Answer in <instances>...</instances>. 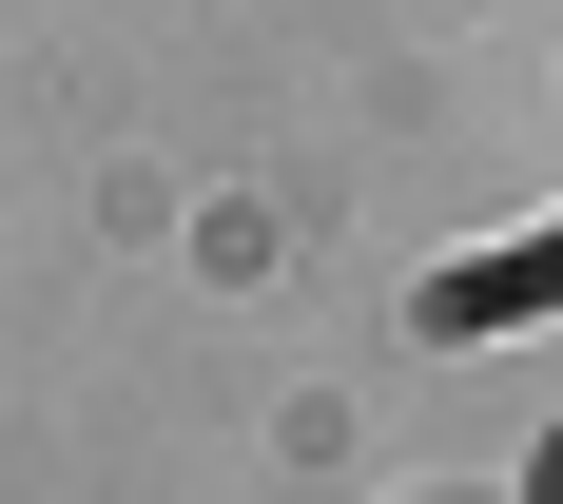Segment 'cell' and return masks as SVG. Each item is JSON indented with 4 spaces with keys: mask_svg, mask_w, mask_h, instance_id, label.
Wrapping results in <instances>:
<instances>
[{
    "mask_svg": "<svg viewBox=\"0 0 563 504\" xmlns=\"http://www.w3.org/2000/svg\"><path fill=\"white\" fill-rule=\"evenodd\" d=\"M544 291H563V233H544V253H506V272H448V291H428V331H525Z\"/></svg>",
    "mask_w": 563,
    "mask_h": 504,
    "instance_id": "1",
    "label": "cell"
},
{
    "mask_svg": "<svg viewBox=\"0 0 563 504\" xmlns=\"http://www.w3.org/2000/svg\"><path fill=\"white\" fill-rule=\"evenodd\" d=\"M525 504H563V427H544V466H525Z\"/></svg>",
    "mask_w": 563,
    "mask_h": 504,
    "instance_id": "2",
    "label": "cell"
}]
</instances>
